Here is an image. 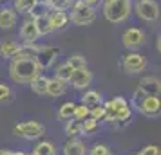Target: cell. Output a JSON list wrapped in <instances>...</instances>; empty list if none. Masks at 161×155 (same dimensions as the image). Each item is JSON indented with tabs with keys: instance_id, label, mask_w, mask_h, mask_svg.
I'll list each match as a JSON object with an SVG mask.
<instances>
[{
	"instance_id": "4316f807",
	"label": "cell",
	"mask_w": 161,
	"mask_h": 155,
	"mask_svg": "<svg viewBox=\"0 0 161 155\" xmlns=\"http://www.w3.org/2000/svg\"><path fill=\"white\" fill-rule=\"evenodd\" d=\"M13 90H11V87L9 85H6V83H0V105H8L13 101Z\"/></svg>"
},
{
	"instance_id": "52a82bcc",
	"label": "cell",
	"mask_w": 161,
	"mask_h": 155,
	"mask_svg": "<svg viewBox=\"0 0 161 155\" xmlns=\"http://www.w3.org/2000/svg\"><path fill=\"white\" fill-rule=\"evenodd\" d=\"M121 67L127 74H141L147 69V58L138 52H127L121 59Z\"/></svg>"
},
{
	"instance_id": "74e56055",
	"label": "cell",
	"mask_w": 161,
	"mask_h": 155,
	"mask_svg": "<svg viewBox=\"0 0 161 155\" xmlns=\"http://www.w3.org/2000/svg\"><path fill=\"white\" fill-rule=\"evenodd\" d=\"M13 155H25L24 152H13Z\"/></svg>"
},
{
	"instance_id": "ac0fdd59",
	"label": "cell",
	"mask_w": 161,
	"mask_h": 155,
	"mask_svg": "<svg viewBox=\"0 0 161 155\" xmlns=\"http://www.w3.org/2000/svg\"><path fill=\"white\" fill-rule=\"evenodd\" d=\"M33 155H58V150L51 141H40L33 148Z\"/></svg>"
},
{
	"instance_id": "9a60e30c",
	"label": "cell",
	"mask_w": 161,
	"mask_h": 155,
	"mask_svg": "<svg viewBox=\"0 0 161 155\" xmlns=\"http://www.w3.org/2000/svg\"><path fill=\"white\" fill-rule=\"evenodd\" d=\"M16 20H18L16 11H13V9H9V8L0 9V29H4V31L13 29L16 25Z\"/></svg>"
},
{
	"instance_id": "8d00e7d4",
	"label": "cell",
	"mask_w": 161,
	"mask_h": 155,
	"mask_svg": "<svg viewBox=\"0 0 161 155\" xmlns=\"http://www.w3.org/2000/svg\"><path fill=\"white\" fill-rule=\"evenodd\" d=\"M156 47H158V51H161V38L158 36V40H156Z\"/></svg>"
},
{
	"instance_id": "5b68a950",
	"label": "cell",
	"mask_w": 161,
	"mask_h": 155,
	"mask_svg": "<svg viewBox=\"0 0 161 155\" xmlns=\"http://www.w3.org/2000/svg\"><path fill=\"white\" fill-rule=\"evenodd\" d=\"M13 133L22 137L27 141H36L40 139L45 133V126L38 121H22V123H16L13 128Z\"/></svg>"
},
{
	"instance_id": "7a4b0ae2",
	"label": "cell",
	"mask_w": 161,
	"mask_h": 155,
	"mask_svg": "<svg viewBox=\"0 0 161 155\" xmlns=\"http://www.w3.org/2000/svg\"><path fill=\"white\" fill-rule=\"evenodd\" d=\"M132 13V0H105L103 2V16L110 23L125 22Z\"/></svg>"
},
{
	"instance_id": "7402d4cb",
	"label": "cell",
	"mask_w": 161,
	"mask_h": 155,
	"mask_svg": "<svg viewBox=\"0 0 161 155\" xmlns=\"http://www.w3.org/2000/svg\"><path fill=\"white\" fill-rule=\"evenodd\" d=\"M35 25H36V31L40 36H47L53 33V27H51V22L47 16H42V18H35Z\"/></svg>"
},
{
	"instance_id": "30bf717a",
	"label": "cell",
	"mask_w": 161,
	"mask_h": 155,
	"mask_svg": "<svg viewBox=\"0 0 161 155\" xmlns=\"http://www.w3.org/2000/svg\"><path fill=\"white\" fill-rule=\"evenodd\" d=\"M92 72L89 70L87 67L85 69H76V70H73V74H71V78H69V85L73 87V89L76 90H85L91 87V83H92Z\"/></svg>"
},
{
	"instance_id": "603a6c76",
	"label": "cell",
	"mask_w": 161,
	"mask_h": 155,
	"mask_svg": "<svg viewBox=\"0 0 161 155\" xmlns=\"http://www.w3.org/2000/svg\"><path fill=\"white\" fill-rule=\"evenodd\" d=\"M74 108H76V103H73V101H67V103H64L58 108V119H62V121H69V119H73Z\"/></svg>"
},
{
	"instance_id": "e0dca14e",
	"label": "cell",
	"mask_w": 161,
	"mask_h": 155,
	"mask_svg": "<svg viewBox=\"0 0 161 155\" xmlns=\"http://www.w3.org/2000/svg\"><path fill=\"white\" fill-rule=\"evenodd\" d=\"M103 103L102 92L98 90H87L81 94V105H85L87 108H92V106H98V105Z\"/></svg>"
},
{
	"instance_id": "4fadbf2b",
	"label": "cell",
	"mask_w": 161,
	"mask_h": 155,
	"mask_svg": "<svg viewBox=\"0 0 161 155\" xmlns=\"http://www.w3.org/2000/svg\"><path fill=\"white\" fill-rule=\"evenodd\" d=\"M64 155H87V148L76 137H69V141H65V144L62 148Z\"/></svg>"
},
{
	"instance_id": "cb8c5ba5",
	"label": "cell",
	"mask_w": 161,
	"mask_h": 155,
	"mask_svg": "<svg viewBox=\"0 0 161 155\" xmlns=\"http://www.w3.org/2000/svg\"><path fill=\"white\" fill-rule=\"evenodd\" d=\"M27 15L31 16V20H35V18H42V16L49 15V8L45 6V2H35V6L29 9Z\"/></svg>"
},
{
	"instance_id": "ab89813d",
	"label": "cell",
	"mask_w": 161,
	"mask_h": 155,
	"mask_svg": "<svg viewBox=\"0 0 161 155\" xmlns=\"http://www.w3.org/2000/svg\"><path fill=\"white\" fill-rule=\"evenodd\" d=\"M136 155H141V153H136Z\"/></svg>"
},
{
	"instance_id": "60d3db41",
	"label": "cell",
	"mask_w": 161,
	"mask_h": 155,
	"mask_svg": "<svg viewBox=\"0 0 161 155\" xmlns=\"http://www.w3.org/2000/svg\"><path fill=\"white\" fill-rule=\"evenodd\" d=\"M29 155H33V153H29Z\"/></svg>"
},
{
	"instance_id": "d6a6232c",
	"label": "cell",
	"mask_w": 161,
	"mask_h": 155,
	"mask_svg": "<svg viewBox=\"0 0 161 155\" xmlns=\"http://www.w3.org/2000/svg\"><path fill=\"white\" fill-rule=\"evenodd\" d=\"M89 155H110V150L107 144H94V146L89 150Z\"/></svg>"
},
{
	"instance_id": "8992f818",
	"label": "cell",
	"mask_w": 161,
	"mask_h": 155,
	"mask_svg": "<svg viewBox=\"0 0 161 155\" xmlns=\"http://www.w3.org/2000/svg\"><path fill=\"white\" fill-rule=\"evenodd\" d=\"M134 11L139 20L145 22H156L159 18V4L156 0H138L134 4Z\"/></svg>"
},
{
	"instance_id": "277c9868",
	"label": "cell",
	"mask_w": 161,
	"mask_h": 155,
	"mask_svg": "<svg viewBox=\"0 0 161 155\" xmlns=\"http://www.w3.org/2000/svg\"><path fill=\"white\" fill-rule=\"evenodd\" d=\"M96 18V9L91 8V6H85L81 0H76L73 4V11H71V16L69 20L74 23V25H91Z\"/></svg>"
},
{
	"instance_id": "8fae6325",
	"label": "cell",
	"mask_w": 161,
	"mask_h": 155,
	"mask_svg": "<svg viewBox=\"0 0 161 155\" xmlns=\"http://www.w3.org/2000/svg\"><path fill=\"white\" fill-rule=\"evenodd\" d=\"M18 34L24 40V44H35L38 38H40V34H38V31H36V25H35V20H25L20 25Z\"/></svg>"
},
{
	"instance_id": "d4e9b609",
	"label": "cell",
	"mask_w": 161,
	"mask_h": 155,
	"mask_svg": "<svg viewBox=\"0 0 161 155\" xmlns=\"http://www.w3.org/2000/svg\"><path fill=\"white\" fill-rule=\"evenodd\" d=\"M71 74H73V67L65 61V63H60V65L56 67V70H54V78H58V80H62V81H69Z\"/></svg>"
},
{
	"instance_id": "ffe728a7",
	"label": "cell",
	"mask_w": 161,
	"mask_h": 155,
	"mask_svg": "<svg viewBox=\"0 0 161 155\" xmlns=\"http://www.w3.org/2000/svg\"><path fill=\"white\" fill-rule=\"evenodd\" d=\"M47 81H49V78H45V76H38V78H35L33 81L29 83L31 90L35 92V94H38V96H45V92H47Z\"/></svg>"
},
{
	"instance_id": "5bb4252c",
	"label": "cell",
	"mask_w": 161,
	"mask_h": 155,
	"mask_svg": "<svg viewBox=\"0 0 161 155\" xmlns=\"http://www.w3.org/2000/svg\"><path fill=\"white\" fill-rule=\"evenodd\" d=\"M67 87H69V83L67 81H62L58 78H53L47 81V92H45V96H51V97H60L64 96L67 92Z\"/></svg>"
},
{
	"instance_id": "ba28073f",
	"label": "cell",
	"mask_w": 161,
	"mask_h": 155,
	"mask_svg": "<svg viewBox=\"0 0 161 155\" xmlns=\"http://www.w3.org/2000/svg\"><path fill=\"white\" fill-rule=\"evenodd\" d=\"M139 114H143L147 117H159L161 112V101L159 96H145L138 105H136Z\"/></svg>"
},
{
	"instance_id": "44dd1931",
	"label": "cell",
	"mask_w": 161,
	"mask_h": 155,
	"mask_svg": "<svg viewBox=\"0 0 161 155\" xmlns=\"http://www.w3.org/2000/svg\"><path fill=\"white\" fill-rule=\"evenodd\" d=\"M132 117V108L130 106H125V108H121V110L114 112V114H110V116H107V121H110V123H118V121H123V123H127V121H130Z\"/></svg>"
},
{
	"instance_id": "3957f363",
	"label": "cell",
	"mask_w": 161,
	"mask_h": 155,
	"mask_svg": "<svg viewBox=\"0 0 161 155\" xmlns=\"http://www.w3.org/2000/svg\"><path fill=\"white\" fill-rule=\"evenodd\" d=\"M159 90H161L159 78H156V76H145V78H141L138 89H136L134 96H132V105L136 106L145 96H159Z\"/></svg>"
},
{
	"instance_id": "9c48e42d",
	"label": "cell",
	"mask_w": 161,
	"mask_h": 155,
	"mask_svg": "<svg viewBox=\"0 0 161 155\" xmlns=\"http://www.w3.org/2000/svg\"><path fill=\"white\" fill-rule=\"evenodd\" d=\"M147 42V34L139 27H129L125 29L123 36H121V44L125 49H138Z\"/></svg>"
},
{
	"instance_id": "4dcf8cb0",
	"label": "cell",
	"mask_w": 161,
	"mask_h": 155,
	"mask_svg": "<svg viewBox=\"0 0 161 155\" xmlns=\"http://www.w3.org/2000/svg\"><path fill=\"white\" fill-rule=\"evenodd\" d=\"M89 112H91V110H89L85 105H76L73 119H76V121H83V119H87V117H89Z\"/></svg>"
},
{
	"instance_id": "e575fe53",
	"label": "cell",
	"mask_w": 161,
	"mask_h": 155,
	"mask_svg": "<svg viewBox=\"0 0 161 155\" xmlns=\"http://www.w3.org/2000/svg\"><path fill=\"white\" fill-rule=\"evenodd\" d=\"M85 6H91V8H94V6H98L100 4V0H81Z\"/></svg>"
},
{
	"instance_id": "484cf974",
	"label": "cell",
	"mask_w": 161,
	"mask_h": 155,
	"mask_svg": "<svg viewBox=\"0 0 161 155\" xmlns=\"http://www.w3.org/2000/svg\"><path fill=\"white\" fill-rule=\"evenodd\" d=\"M71 0H45V6L49 8V11H67L71 8Z\"/></svg>"
},
{
	"instance_id": "2e32d148",
	"label": "cell",
	"mask_w": 161,
	"mask_h": 155,
	"mask_svg": "<svg viewBox=\"0 0 161 155\" xmlns=\"http://www.w3.org/2000/svg\"><path fill=\"white\" fill-rule=\"evenodd\" d=\"M49 22H51V27L53 31H58V29H64L67 23H69V15L65 11H49Z\"/></svg>"
},
{
	"instance_id": "f1b7e54d",
	"label": "cell",
	"mask_w": 161,
	"mask_h": 155,
	"mask_svg": "<svg viewBox=\"0 0 161 155\" xmlns=\"http://www.w3.org/2000/svg\"><path fill=\"white\" fill-rule=\"evenodd\" d=\"M67 63L73 67V70H76V69H85L87 67V59H85V56H81V54H73V56H69Z\"/></svg>"
},
{
	"instance_id": "7c38bea8",
	"label": "cell",
	"mask_w": 161,
	"mask_h": 155,
	"mask_svg": "<svg viewBox=\"0 0 161 155\" xmlns=\"http://www.w3.org/2000/svg\"><path fill=\"white\" fill-rule=\"evenodd\" d=\"M22 51V44H18L15 40H2L0 42V56L4 59H13Z\"/></svg>"
},
{
	"instance_id": "1f68e13d",
	"label": "cell",
	"mask_w": 161,
	"mask_h": 155,
	"mask_svg": "<svg viewBox=\"0 0 161 155\" xmlns=\"http://www.w3.org/2000/svg\"><path fill=\"white\" fill-rule=\"evenodd\" d=\"M89 116L91 117H94V119H98V121H103L105 119V106H103V103L102 105H98V106H92V108H89Z\"/></svg>"
},
{
	"instance_id": "f546056e",
	"label": "cell",
	"mask_w": 161,
	"mask_h": 155,
	"mask_svg": "<svg viewBox=\"0 0 161 155\" xmlns=\"http://www.w3.org/2000/svg\"><path fill=\"white\" fill-rule=\"evenodd\" d=\"M36 0H15V11L16 13H22V15H27L29 9L35 6Z\"/></svg>"
},
{
	"instance_id": "6da1fadb",
	"label": "cell",
	"mask_w": 161,
	"mask_h": 155,
	"mask_svg": "<svg viewBox=\"0 0 161 155\" xmlns=\"http://www.w3.org/2000/svg\"><path fill=\"white\" fill-rule=\"evenodd\" d=\"M9 61V78L18 85H29L42 74V67L38 65V61L24 49Z\"/></svg>"
},
{
	"instance_id": "d6986e66",
	"label": "cell",
	"mask_w": 161,
	"mask_h": 155,
	"mask_svg": "<svg viewBox=\"0 0 161 155\" xmlns=\"http://www.w3.org/2000/svg\"><path fill=\"white\" fill-rule=\"evenodd\" d=\"M100 130V121L94 117H91L89 116L87 119H83V121H80V132L85 133V135H91V133H94Z\"/></svg>"
},
{
	"instance_id": "836d02e7",
	"label": "cell",
	"mask_w": 161,
	"mask_h": 155,
	"mask_svg": "<svg viewBox=\"0 0 161 155\" xmlns=\"http://www.w3.org/2000/svg\"><path fill=\"white\" fill-rule=\"evenodd\" d=\"M139 153L141 155H161V150H159V146H156V144H148V146H145Z\"/></svg>"
},
{
	"instance_id": "d590c367",
	"label": "cell",
	"mask_w": 161,
	"mask_h": 155,
	"mask_svg": "<svg viewBox=\"0 0 161 155\" xmlns=\"http://www.w3.org/2000/svg\"><path fill=\"white\" fill-rule=\"evenodd\" d=\"M0 155H13L11 150H0Z\"/></svg>"
},
{
	"instance_id": "f35d334b",
	"label": "cell",
	"mask_w": 161,
	"mask_h": 155,
	"mask_svg": "<svg viewBox=\"0 0 161 155\" xmlns=\"http://www.w3.org/2000/svg\"><path fill=\"white\" fill-rule=\"evenodd\" d=\"M0 2H6V0H0Z\"/></svg>"
},
{
	"instance_id": "83f0119b",
	"label": "cell",
	"mask_w": 161,
	"mask_h": 155,
	"mask_svg": "<svg viewBox=\"0 0 161 155\" xmlns=\"http://www.w3.org/2000/svg\"><path fill=\"white\" fill-rule=\"evenodd\" d=\"M80 121H76V119H69L65 123V135L69 137H78L80 135Z\"/></svg>"
}]
</instances>
